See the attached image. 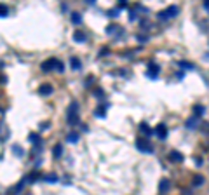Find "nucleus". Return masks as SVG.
Here are the masks:
<instances>
[{
  "mask_svg": "<svg viewBox=\"0 0 209 195\" xmlns=\"http://www.w3.org/2000/svg\"><path fill=\"white\" fill-rule=\"evenodd\" d=\"M42 70L44 71H64V65L61 63L59 59H56V58H51L49 61H44L42 63Z\"/></svg>",
  "mask_w": 209,
  "mask_h": 195,
  "instance_id": "nucleus-1",
  "label": "nucleus"
},
{
  "mask_svg": "<svg viewBox=\"0 0 209 195\" xmlns=\"http://www.w3.org/2000/svg\"><path fill=\"white\" fill-rule=\"evenodd\" d=\"M180 12V9H178L176 6H169L167 9H164V11L159 12V19H162V21H166V19H171V17H174Z\"/></svg>",
  "mask_w": 209,
  "mask_h": 195,
  "instance_id": "nucleus-2",
  "label": "nucleus"
},
{
  "mask_svg": "<svg viewBox=\"0 0 209 195\" xmlns=\"http://www.w3.org/2000/svg\"><path fill=\"white\" fill-rule=\"evenodd\" d=\"M77 110H79V105H77V101H73V103H70V106H68V115H66V119H68V122H70L72 125H73V124H77V120H79Z\"/></svg>",
  "mask_w": 209,
  "mask_h": 195,
  "instance_id": "nucleus-3",
  "label": "nucleus"
},
{
  "mask_svg": "<svg viewBox=\"0 0 209 195\" xmlns=\"http://www.w3.org/2000/svg\"><path fill=\"white\" fill-rule=\"evenodd\" d=\"M159 71H161V68H159L153 61H150V63H148V68H146V71H145V75L148 77V78H157V77H159Z\"/></svg>",
  "mask_w": 209,
  "mask_h": 195,
  "instance_id": "nucleus-4",
  "label": "nucleus"
},
{
  "mask_svg": "<svg viewBox=\"0 0 209 195\" xmlns=\"http://www.w3.org/2000/svg\"><path fill=\"white\" fill-rule=\"evenodd\" d=\"M136 148H138L139 152H145V153H152V152H153V146H152L146 140H138V141H136Z\"/></svg>",
  "mask_w": 209,
  "mask_h": 195,
  "instance_id": "nucleus-5",
  "label": "nucleus"
},
{
  "mask_svg": "<svg viewBox=\"0 0 209 195\" xmlns=\"http://www.w3.org/2000/svg\"><path fill=\"white\" fill-rule=\"evenodd\" d=\"M153 132H155V134L161 138V140H164V138L167 136V129H166V125H164V124H159V125L155 127V131H153Z\"/></svg>",
  "mask_w": 209,
  "mask_h": 195,
  "instance_id": "nucleus-6",
  "label": "nucleus"
},
{
  "mask_svg": "<svg viewBox=\"0 0 209 195\" xmlns=\"http://www.w3.org/2000/svg\"><path fill=\"white\" fill-rule=\"evenodd\" d=\"M86 38H87V35L82 30H77L75 33H73V40L75 42H86Z\"/></svg>",
  "mask_w": 209,
  "mask_h": 195,
  "instance_id": "nucleus-7",
  "label": "nucleus"
},
{
  "mask_svg": "<svg viewBox=\"0 0 209 195\" xmlns=\"http://www.w3.org/2000/svg\"><path fill=\"white\" fill-rule=\"evenodd\" d=\"M38 92H40L42 96H47V94H51V92H52V87L49 86V84H42V86L38 87Z\"/></svg>",
  "mask_w": 209,
  "mask_h": 195,
  "instance_id": "nucleus-8",
  "label": "nucleus"
},
{
  "mask_svg": "<svg viewBox=\"0 0 209 195\" xmlns=\"http://www.w3.org/2000/svg\"><path fill=\"white\" fill-rule=\"evenodd\" d=\"M185 125H187L188 129H195V127L199 125V119L193 115V117H190V119L187 120V124H185Z\"/></svg>",
  "mask_w": 209,
  "mask_h": 195,
  "instance_id": "nucleus-9",
  "label": "nucleus"
},
{
  "mask_svg": "<svg viewBox=\"0 0 209 195\" xmlns=\"http://www.w3.org/2000/svg\"><path fill=\"white\" fill-rule=\"evenodd\" d=\"M169 159H171L172 162H183V159H185V157H183L180 152H171V153H169Z\"/></svg>",
  "mask_w": 209,
  "mask_h": 195,
  "instance_id": "nucleus-10",
  "label": "nucleus"
},
{
  "mask_svg": "<svg viewBox=\"0 0 209 195\" xmlns=\"http://www.w3.org/2000/svg\"><path fill=\"white\" fill-rule=\"evenodd\" d=\"M94 113H96V117H99V119H103V117L106 115V105H101V106H98Z\"/></svg>",
  "mask_w": 209,
  "mask_h": 195,
  "instance_id": "nucleus-11",
  "label": "nucleus"
},
{
  "mask_svg": "<svg viewBox=\"0 0 209 195\" xmlns=\"http://www.w3.org/2000/svg\"><path fill=\"white\" fill-rule=\"evenodd\" d=\"M66 141H68V143H77V141H79V134H77L75 131L68 132V134H66Z\"/></svg>",
  "mask_w": 209,
  "mask_h": 195,
  "instance_id": "nucleus-12",
  "label": "nucleus"
},
{
  "mask_svg": "<svg viewBox=\"0 0 209 195\" xmlns=\"http://www.w3.org/2000/svg\"><path fill=\"white\" fill-rule=\"evenodd\" d=\"M52 153H54V157H56V159H59V157H61V155H63V146L59 145V143H58V145H54V148H52Z\"/></svg>",
  "mask_w": 209,
  "mask_h": 195,
  "instance_id": "nucleus-13",
  "label": "nucleus"
},
{
  "mask_svg": "<svg viewBox=\"0 0 209 195\" xmlns=\"http://www.w3.org/2000/svg\"><path fill=\"white\" fill-rule=\"evenodd\" d=\"M139 131H141L143 134H146V136H150L152 132H153V129H152L148 124H141V125H139Z\"/></svg>",
  "mask_w": 209,
  "mask_h": 195,
  "instance_id": "nucleus-14",
  "label": "nucleus"
},
{
  "mask_svg": "<svg viewBox=\"0 0 209 195\" xmlns=\"http://www.w3.org/2000/svg\"><path fill=\"white\" fill-rule=\"evenodd\" d=\"M120 30H122V28H120V26H115V25H110V26L106 28V33H108V35H115V33H120Z\"/></svg>",
  "mask_w": 209,
  "mask_h": 195,
  "instance_id": "nucleus-15",
  "label": "nucleus"
},
{
  "mask_svg": "<svg viewBox=\"0 0 209 195\" xmlns=\"http://www.w3.org/2000/svg\"><path fill=\"white\" fill-rule=\"evenodd\" d=\"M44 179H45L47 183H56V181H58V174H56V173L45 174V176H44Z\"/></svg>",
  "mask_w": 209,
  "mask_h": 195,
  "instance_id": "nucleus-16",
  "label": "nucleus"
},
{
  "mask_svg": "<svg viewBox=\"0 0 209 195\" xmlns=\"http://www.w3.org/2000/svg\"><path fill=\"white\" fill-rule=\"evenodd\" d=\"M70 65H72V68H73V70H79V68L82 66V63H80V59H79V58H72V59H70Z\"/></svg>",
  "mask_w": 209,
  "mask_h": 195,
  "instance_id": "nucleus-17",
  "label": "nucleus"
},
{
  "mask_svg": "<svg viewBox=\"0 0 209 195\" xmlns=\"http://www.w3.org/2000/svg\"><path fill=\"white\" fill-rule=\"evenodd\" d=\"M159 190H161V192H167V190H169V179H161Z\"/></svg>",
  "mask_w": 209,
  "mask_h": 195,
  "instance_id": "nucleus-18",
  "label": "nucleus"
},
{
  "mask_svg": "<svg viewBox=\"0 0 209 195\" xmlns=\"http://www.w3.org/2000/svg\"><path fill=\"white\" fill-rule=\"evenodd\" d=\"M12 152L16 153L17 157H23V155H25V150H23L19 145H14V146H12Z\"/></svg>",
  "mask_w": 209,
  "mask_h": 195,
  "instance_id": "nucleus-19",
  "label": "nucleus"
},
{
  "mask_svg": "<svg viewBox=\"0 0 209 195\" xmlns=\"http://www.w3.org/2000/svg\"><path fill=\"white\" fill-rule=\"evenodd\" d=\"M7 16H9V9H7V6L0 4V17H7Z\"/></svg>",
  "mask_w": 209,
  "mask_h": 195,
  "instance_id": "nucleus-20",
  "label": "nucleus"
},
{
  "mask_svg": "<svg viewBox=\"0 0 209 195\" xmlns=\"http://www.w3.org/2000/svg\"><path fill=\"white\" fill-rule=\"evenodd\" d=\"M193 112H195V117H200V115L204 113V106H200V105H195V106H193Z\"/></svg>",
  "mask_w": 209,
  "mask_h": 195,
  "instance_id": "nucleus-21",
  "label": "nucleus"
},
{
  "mask_svg": "<svg viewBox=\"0 0 209 195\" xmlns=\"http://www.w3.org/2000/svg\"><path fill=\"white\" fill-rule=\"evenodd\" d=\"M72 23L80 25V23H82V16H80V14H77V12H75V14H72Z\"/></svg>",
  "mask_w": 209,
  "mask_h": 195,
  "instance_id": "nucleus-22",
  "label": "nucleus"
},
{
  "mask_svg": "<svg viewBox=\"0 0 209 195\" xmlns=\"http://www.w3.org/2000/svg\"><path fill=\"white\" fill-rule=\"evenodd\" d=\"M118 14H120V9H118V7H115V9H110V11H108V16H110V17H117Z\"/></svg>",
  "mask_w": 209,
  "mask_h": 195,
  "instance_id": "nucleus-23",
  "label": "nucleus"
},
{
  "mask_svg": "<svg viewBox=\"0 0 209 195\" xmlns=\"http://www.w3.org/2000/svg\"><path fill=\"white\" fill-rule=\"evenodd\" d=\"M202 183H204V178L200 176V174L193 176V185H195V186H199V185H202Z\"/></svg>",
  "mask_w": 209,
  "mask_h": 195,
  "instance_id": "nucleus-24",
  "label": "nucleus"
},
{
  "mask_svg": "<svg viewBox=\"0 0 209 195\" xmlns=\"http://www.w3.org/2000/svg\"><path fill=\"white\" fill-rule=\"evenodd\" d=\"M180 66L187 68V70H193V68H195V66H193L192 63H188V61H180Z\"/></svg>",
  "mask_w": 209,
  "mask_h": 195,
  "instance_id": "nucleus-25",
  "label": "nucleus"
},
{
  "mask_svg": "<svg viewBox=\"0 0 209 195\" xmlns=\"http://www.w3.org/2000/svg\"><path fill=\"white\" fill-rule=\"evenodd\" d=\"M30 141H32V143H40V141H38V134H35V132H32V134H30Z\"/></svg>",
  "mask_w": 209,
  "mask_h": 195,
  "instance_id": "nucleus-26",
  "label": "nucleus"
},
{
  "mask_svg": "<svg viewBox=\"0 0 209 195\" xmlns=\"http://www.w3.org/2000/svg\"><path fill=\"white\" fill-rule=\"evenodd\" d=\"M23 185H25V181H19V185H16V186H14V190H12V192H14V193H17V192H19V190L23 188Z\"/></svg>",
  "mask_w": 209,
  "mask_h": 195,
  "instance_id": "nucleus-27",
  "label": "nucleus"
},
{
  "mask_svg": "<svg viewBox=\"0 0 209 195\" xmlns=\"http://www.w3.org/2000/svg\"><path fill=\"white\" fill-rule=\"evenodd\" d=\"M200 129H202L206 134H209V124H207V122H204V124L200 125Z\"/></svg>",
  "mask_w": 209,
  "mask_h": 195,
  "instance_id": "nucleus-28",
  "label": "nucleus"
},
{
  "mask_svg": "<svg viewBox=\"0 0 209 195\" xmlns=\"http://www.w3.org/2000/svg\"><path fill=\"white\" fill-rule=\"evenodd\" d=\"M129 19H131V21H134V19H136V12L131 11V16H129Z\"/></svg>",
  "mask_w": 209,
  "mask_h": 195,
  "instance_id": "nucleus-29",
  "label": "nucleus"
},
{
  "mask_svg": "<svg viewBox=\"0 0 209 195\" xmlns=\"http://www.w3.org/2000/svg\"><path fill=\"white\" fill-rule=\"evenodd\" d=\"M126 6H127V4H126V2H124V0H122V2L118 4V9H124V7H126Z\"/></svg>",
  "mask_w": 209,
  "mask_h": 195,
  "instance_id": "nucleus-30",
  "label": "nucleus"
},
{
  "mask_svg": "<svg viewBox=\"0 0 209 195\" xmlns=\"http://www.w3.org/2000/svg\"><path fill=\"white\" fill-rule=\"evenodd\" d=\"M204 9H206V11H209V0H206V2H204Z\"/></svg>",
  "mask_w": 209,
  "mask_h": 195,
  "instance_id": "nucleus-31",
  "label": "nucleus"
}]
</instances>
